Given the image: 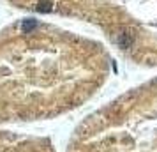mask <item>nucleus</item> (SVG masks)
Here are the masks:
<instances>
[{
	"mask_svg": "<svg viewBox=\"0 0 157 152\" xmlns=\"http://www.w3.org/2000/svg\"><path fill=\"white\" fill-rule=\"evenodd\" d=\"M36 27H37V21H36V20H25V21L21 23L23 32H27V34H29L32 29H36Z\"/></svg>",
	"mask_w": 157,
	"mask_h": 152,
	"instance_id": "f03ea898",
	"label": "nucleus"
},
{
	"mask_svg": "<svg viewBox=\"0 0 157 152\" xmlns=\"http://www.w3.org/2000/svg\"><path fill=\"white\" fill-rule=\"evenodd\" d=\"M51 2H39V6H37V11H41V13H50L51 11Z\"/></svg>",
	"mask_w": 157,
	"mask_h": 152,
	"instance_id": "7ed1b4c3",
	"label": "nucleus"
},
{
	"mask_svg": "<svg viewBox=\"0 0 157 152\" xmlns=\"http://www.w3.org/2000/svg\"><path fill=\"white\" fill-rule=\"evenodd\" d=\"M117 43L120 44L122 48H129L131 43H132V37L129 36V34H120V37L117 39Z\"/></svg>",
	"mask_w": 157,
	"mask_h": 152,
	"instance_id": "f257e3e1",
	"label": "nucleus"
}]
</instances>
